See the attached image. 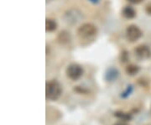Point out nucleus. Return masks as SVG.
Masks as SVG:
<instances>
[{
  "instance_id": "obj_20",
  "label": "nucleus",
  "mask_w": 151,
  "mask_h": 125,
  "mask_svg": "<svg viewBox=\"0 0 151 125\" xmlns=\"http://www.w3.org/2000/svg\"><path fill=\"white\" fill-rule=\"evenodd\" d=\"M51 0H46V3H49V2H50Z\"/></svg>"
},
{
  "instance_id": "obj_8",
  "label": "nucleus",
  "mask_w": 151,
  "mask_h": 125,
  "mask_svg": "<svg viewBox=\"0 0 151 125\" xmlns=\"http://www.w3.org/2000/svg\"><path fill=\"white\" fill-rule=\"evenodd\" d=\"M71 40V34L67 30H61L57 35V41L60 45H67Z\"/></svg>"
},
{
  "instance_id": "obj_7",
  "label": "nucleus",
  "mask_w": 151,
  "mask_h": 125,
  "mask_svg": "<svg viewBox=\"0 0 151 125\" xmlns=\"http://www.w3.org/2000/svg\"><path fill=\"white\" fill-rule=\"evenodd\" d=\"M119 76V71L114 67H109L104 74V79L107 82H115Z\"/></svg>"
},
{
  "instance_id": "obj_12",
  "label": "nucleus",
  "mask_w": 151,
  "mask_h": 125,
  "mask_svg": "<svg viewBox=\"0 0 151 125\" xmlns=\"http://www.w3.org/2000/svg\"><path fill=\"white\" fill-rule=\"evenodd\" d=\"M139 71H140L139 66L137 65H134V64H130V65H128V66L126 67V69H125L126 73H127L128 75H129V76H134L136 74H138Z\"/></svg>"
},
{
  "instance_id": "obj_6",
  "label": "nucleus",
  "mask_w": 151,
  "mask_h": 125,
  "mask_svg": "<svg viewBox=\"0 0 151 125\" xmlns=\"http://www.w3.org/2000/svg\"><path fill=\"white\" fill-rule=\"evenodd\" d=\"M135 55L140 60H147L151 57L150 48L145 45H140L134 49Z\"/></svg>"
},
{
  "instance_id": "obj_4",
  "label": "nucleus",
  "mask_w": 151,
  "mask_h": 125,
  "mask_svg": "<svg viewBox=\"0 0 151 125\" xmlns=\"http://www.w3.org/2000/svg\"><path fill=\"white\" fill-rule=\"evenodd\" d=\"M83 68L81 65L76 64V63H72L67 66L66 68V76L68 78H70L72 81H76L80 79L82 75H83Z\"/></svg>"
},
{
  "instance_id": "obj_18",
  "label": "nucleus",
  "mask_w": 151,
  "mask_h": 125,
  "mask_svg": "<svg viewBox=\"0 0 151 125\" xmlns=\"http://www.w3.org/2000/svg\"><path fill=\"white\" fill-rule=\"evenodd\" d=\"M113 125H129L126 122H124V121H120V122H118V123H116V124H114Z\"/></svg>"
},
{
  "instance_id": "obj_9",
  "label": "nucleus",
  "mask_w": 151,
  "mask_h": 125,
  "mask_svg": "<svg viewBox=\"0 0 151 125\" xmlns=\"http://www.w3.org/2000/svg\"><path fill=\"white\" fill-rule=\"evenodd\" d=\"M122 14L125 19H134L136 16V11L134 10V9L131 6H126L124 7L122 10Z\"/></svg>"
},
{
  "instance_id": "obj_1",
  "label": "nucleus",
  "mask_w": 151,
  "mask_h": 125,
  "mask_svg": "<svg viewBox=\"0 0 151 125\" xmlns=\"http://www.w3.org/2000/svg\"><path fill=\"white\" fill-rule=\"evenodd\" d=\"M62 93L61 85L56 80H51L45 84V98L50 101H56Z\"/></svg>"
},
{
  "instance_id": "obj_19",
  "label": "nucleus",
  "mask_w": 151,
  "mask_h": 125,
  "mask_svg": "<svg viewBox=\"0 0 151 125\" xmlns=\"http://www.w3.org/2000/svg\"><path fill=\"white\" fill-rule=\"evenodd\" d=\"M91 3H92L93 4H98V2H99V0H89Z\"/></svg>"
},
{
  "instance_id": "obj_14",
  "label": "nucleus",
  "mask_w": 151,
  "mask_h": 125,
  "mask_svg": "<svg viewBox=\"0 0 151 125\" xmlns=\"http://www.w3.org/2000/svg\"><path fill=\"white\" fill-rule=\"evenodd\" d=\"M129 58V56L128 51L124 50V51L121 53V55H120V60H121V62H122V63H126V62H128Z\"/></svg>"
},
{
  "instance_id": "obj_17",
  "label": "nucleus",
  "mask_w": 151,
  "mask_h": 125,
  "mask_svg": "<svg viewBox=\"0 0 151 125\" xmlns=\"http://www.w3.org/2000/svg\"><path fill=\"white\" fill-rule=\"evenodd\" d=\"M128 1H129V3H131V4H140L143 0H128Z\"/></svg>"
},
{
  "instance_id": "obj_11",
  "label": "nucleus",
  "mask_w": 151,
  "mask_h": 125,
  "mask_svg": "<svg viewBox=\"0 0 151 125\" xmlns=\"http://www.w3.org/2000/svg\"><path fill=\"white\" fill-rule=\"evenodd\" d=\"M57 28V23L52 19H46L45 20V30L46 32H53Z\"/></svg>"
},
{
  "instance_id": "obj_3",
  "label": "nucleus",
  "mask_w": 151,
  "mask_h": 125,
  "mask_svg": "<svg viewBox=\"0 0 151 125\" xmlns=\"http://www.w3.org/2000/svg\"><path fill=\"white\" fill-rule=\"evenodd\" d=\"M76 34L81 40H91L97 35V28L92 23H85L77 29Z\"/></svg>"
},
{
  "instance_id": "obj_15",
  "label": "nucleus",
  "mask_w": 151,
  "mask_h": 125,
  "mask_svg": "<svg viewBox=\"0 0 151 125\" xmlns=\"http://www.w3.org/2000/svg\"><path fill=\"white\" fill-rule=\"evenodd\" d=\"M74 90H75L76 93H83L84 94V93H87V90H86L85 88H82L81 87H75Z\"/></svg>"
},
{
  "instance_id": "obj_13",
  "label": "nucleus",
  "mask_w": 151,
  "mask_h": 125,
  "mask_svg": "<svg viewBox=\"0 0 151 125\" xmlns=\"http://www.w3.org/2000/svg\"><path fill=\"white\" fill-rule=\"evenodd\" d=\"M133 90H134V87L132 85H129L127 87V88H126V90L121 93V98H124V99L129 98L130 95H131V93H133Z\"/></svg>"
},
{
  "instance_id": "obj_2",
  "label": "nucleus",
  "mask_w": 151,
  "mask_h": 125,
  "mask_svg": "<svg viewBox=\"0 0 151 125\" xmlns=\"http://www.w3.org/2000/svg\"><path fill=\"white\" fill-rule=\"evenodd\" d=\"M62 18L67 25L74 26L77 24H79L84 19V15H83V13L78 9L72 8L65 11Z\"/></svg>"
},
{
  "instance_id": "obj_10",
  "label": "nucleus",
  "mask_w": 151,
  "mask_h": 125,
  "mask_svg": "<svg viewBox=\"0 0 151 125\" xmlns=\"http://www.w3.org/2000/svg\"><path fill=\"white\" fill-rule=\"evenodd\" d=\"M114 116L116 118H118L121 121H124V122H128L133 119V116L129 113H125L123 111H116L114 112Z\"/></svg>"
},
{
  "instance_id": "obj_16",
  "label": "nucleus",
  "mask_w": 151,
  "mask_h": 125,
  "mask_svg": "<svg viewBox=\"0 0 151 125\" xmlns=\"http://www.w3.org/2000/svg\"><path fill=\"white\" fill-rule=\"evenodd\" d=\"M145 12L149 14V15H151V3L148 4L145 7Z\"/></svg>"
},
{
  "instance_id": "obj_5",
  "label": "nucleus",
  "mask_w": 151,
  "mask_h": 125,
  "mask_svg": "<svg viewBox=\"0 0 151 125\" xmlns=\"http://www.w3.org/2000/svg\"><path fill=\"white\" fill-rule=\"evenodd\" d=\"M142 34L143 33L140 29L134 24H131L129 26H128L126 29V39L128 41L132 42V43L139 40L141 38Z\"/></svg>"
}]
</instances>
